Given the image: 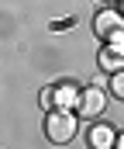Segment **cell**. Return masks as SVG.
I'll return each instance as SVG.
<instances>
[{
  "instance_id": "obj_8",
  "label": "cell",
  "mask_w": 124,
  "mask_h": 149,
  "mask_svg": "<svg viewBox=\"0 0 124 149\" xmlns=\"http://www.w3.org/2000/svg\"><path fill=\"white\" fill-rule=\"evenodd\" d=\"M107 45H114V49H124V31H117L114 38H107Z\"/></svg>"
},
{
  "instance_id": "obj_11",
  "label": "cell",
  "mask_w": 124,
  "mask_h": 149,
  "mask_svg": "<svg viewBox=\"0 0 124 149\" xmlns=\"http://www.w3.org/2000/svg\"><path fill=\"white\" fill-rule=\"evenodd\" d=\"M121 14H124V0H121Z\"/></svg>"
},
{
  "instance_id": "obj_6",
  "label": "cell",
  "mask_w": 124,
  "mask_h": 149,
  "mask_svg": "<svg viewBox=\"0 0 124 149\" xmlns=\"http://www.w3.org/2000/svg\"><path fill=\"white\" fill-rule=\"evenodd\" d=\"M100 70H107V73H117L124 70V49H114V45H103L100 49Z\"/></svg>"
},
{
  "instance_id": "obj_3",
  "label": "cell",
  "mask_w": 124,
  "mask_h": 149,
  "mask_svg": "<svg viewBox=\"0 0 124 149\" xmlns=\"http://www.w3.org/2000/svg\"><path fill=\"white\" fill-rule=\"evenodd\" d=\"M79 87L73 83V80H66V83H59V87H52V108H69V111H76L79 108Z\"/></svg>"
},
{
  "instance_id": "obj_2",
  "label": "cell",
  "mask_w": 124,
  "mask_h": 149,
  "mask_svg": "<svg viewBox=\"0 0 124 149\" xmlns=\"http://www.w3.org/2000/svg\"><path fill=\"white\" fill-rule=\"evenodd\" d=\"M93 31H97V38H114L117 31H124V14L121 10H100L97 14V21H93Z\"/></svg>"
},
{
  "instance_id": "obj_7",
  "label": "cell",
  "mask_w": 124,
  "mask_h": 149,
  "mask_svg": "<svg viewBox=\"0 0 124 149\" xmlns=\"http://www.w3.org/2000/svg\"><path fill=\"white\" fill-rule=\"evenodd\" d=\"M110 90H114V97H117V101H124V70L110 73Z\"/></svg>"
},
{
  "instance_id": "obj_1",
  "label": "cell",
  "mask_w": 124,
  "mask_h": 149,
  "mask_svg": "<svg viewBox=\"0 0 124 149\" xmlns=\"http://www.w3.org/2000/svg\"><path fill=\"white\" fill-rule=\"evenodd\" d=\"M45 135H48V142H55V146L69 142V139L76 135V114L69 111V108H52L48 118H45Z\"/></svg>"
},
{
  "instance_id": "obj_5",
  "label": "cell",
  "mask_w": 124,
  "mask_h": 149,
  "mask_svg": "<svg viewBox=\"0 0 124 149\" xmlns=\"http://www.w3.org/2000/svg\"><path fill=\"white\" fill-rule=\"evenodd\" d=\"M114 142H117L114 125H103V121H100V125H93V128H90V146H93V149H110Z\"/></svg>"
},
{
  "instance_id": "obj_10",
  "label": "cell",
  "mask_w": 124,
  "mask_h": 149,
  "mask_svg": "<svg viewBox=\"0 0 124 149\" xmlns=\"http://www.w3.org/2000/svg\"><path fill=\"white\" fill-rule=\"evenodd\" d=\"M107 3H121V0H107Z\"/></svg>"
},
{
  "instance_id": "obj_4",
  "label": "cell",
  "mask_w": 124,
  "mask_h": 149,
  "mask_svg": "<svg viewBox=\"0 0 124 149\" xmlns=\"http://www.w3.org/2000/svg\"><path fill=\"white\" fill-rule=\"evenodd\" d=\"M103 108H107V101H103V90H100V87H90V90L79 94V108H76V111H79L83 118H97Z\"/></svg>"
},
{
  "instance_id": "obj_9",
  "label": "cell",
  "mask_w": 124,
  "mask_h": 149,
  "mask_svg": "<svg viewBox=\"0 0 124 149\" xmlns=\"http://www.w3.org/2000/svg\"><path fill=\"white\" fill-rule=\"evenodd\" d=\"M114 146H121V149H124V135H117V142H114Z\"/></svg>"
}]
</instances>
